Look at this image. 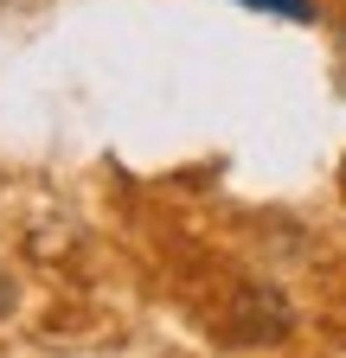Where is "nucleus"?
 Instances as JSON below:
<instances>
[{
    "mask_svg": "<svg viewBox=\"0 0 346 358\" xmlns=\"http://www.w3.org/2000/svg\"><path fill=\"white\" fill-rule=\"evenodd\" d=\"M289 327H295V313H289L282 288H270V282H244V288L231 294V307H225L231 345H276Z\"/></svg>",
    "mask_w": 346,
    "mask_h": 358,
    "instance_id": "1",
    "label": "nucleus"
},
{
    "mask_svg": "<svg viewBox=\"0 0 346 358\" xmlns=\"http://www.w3.org/2000/svg\"><path fill=\"white\" fill-rule=\"evenodd\" d=\"M244 7H263V13H282V20H308L314 0H244Z\"/></svg>",
    "mask_w": 346,
    "mask_h": 358,
    "instance_id": "2",
    "label": "nucleus"
},
{
    "mask_svg": "<svg viewBox=\"0 0 346 358\" xmlns=\"http://www.w3.org/2000/svg\"><path fill=\"white\" fill-rule=\"evenodd\" d=\"M7 307H13V282H7V275H0V313H7Z\"/></svg>",
    "mask_w": 346,
    "mask_h": 358,
    "instance_id": "3",
    "label": "nucleus"
},
{
    "mask_svg": "<svg viewBox=\"0 0 346 358\" xmlns=\"http://www.w3.org/2000/svg\"><path fill=\"white\" fill-rule=\"evenodd\" d=\"M340 179H346V166H340Z\"/></svg>",
    "mask_w": 346,
    "mask_h": 358,
    "instance_id": "4",
    "label": "nucleus"
}]
</instances>
